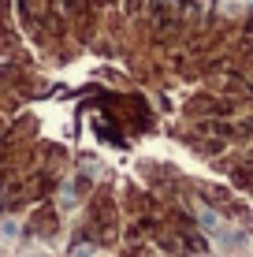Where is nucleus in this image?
Wrapping results in <instances>:
<instances>
[]
</instances>
